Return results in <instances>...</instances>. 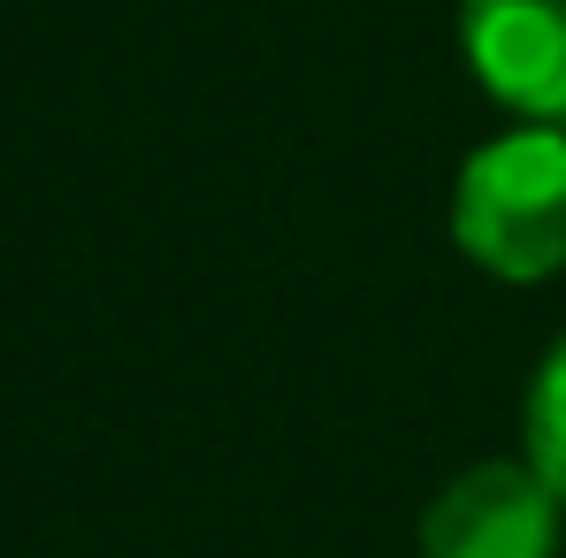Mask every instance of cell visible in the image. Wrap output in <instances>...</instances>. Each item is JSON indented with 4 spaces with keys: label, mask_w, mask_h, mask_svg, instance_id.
<instances>
[{
    "label": "cell",
    "mask_w": 566,
    "mask_h": 558,
    "mask_svg": "<svg viewBox=\"0 0 566 558\" xmlns=\"http://www.w3.org/2000/svg\"><path fill=\"white\" fill-rule=\"evenodd\" d=\"M452 230L474 269L505 283H544L566 269V115H536L482 146L460 191H452Z\"/></svg>",
    "instance_id": "1"
},
{
    "label": "cell",
    "mask_w": 566,
    "mask_h": 558,
    "mask_svg": "<svg viewBox=\"0 0 566 558\" xmlns=\"http://www.w3.org/2000/svg\"><path fill=\"white\" fill-rule=\"evenodd\" d=\"M559 551V489L536 466L482 460L437 489L421 513V558H552Z\"/></svg>",
    "instance_id": "2"
},
{
    "label": "cell",
    "mask_w": 566,
    "mask_h": 558,
    "mask_svg": "<svg viewBox=\"0 0 566 558\" xmlns=\"http://www.w3.org/2000/svg\"><path fill=\"white\" fill-rule=\"evenodd\" d=\"M482 93L521 115H566V0H460Z\"/></svg>",
    "instance_id": "3"
},
{
    "label": "cell",
    "mask_w": 566,
    "mask_h": 558,
    "mask_svg": "<svg viewBox=\"0 0 566 558\" xmlns=\"http://www.w3.org/2000/svg\"><path fill=\"white\" fill-rule=\"evenodd\" d=\"M528 466L559 489V505H566V337L544 360L536 390H528Z\"/></svg>",
    "instance_id": "4"
}]
</instances>
